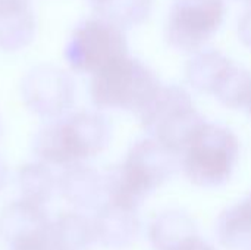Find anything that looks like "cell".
Wrapping results in <instances>:
<instances>
[{"label": "cell", "instance_id": "cell-1", "mask_svg": "<svg viewBox=\"0 0 251 250\" xmlns=\"http://www.w3.org/2000/svg\"><path fill=\"white\" fill-rule=\"evenodd\" d=\"M176 167L178 155L157 140L149 137L134 143L124 162L104 177L107 202L137 211L174 175Z\"/></svg>", "mask_w": 251, "mask_h": 250}, {"label": "cell", "instance_id": "cell-2", "mask_svg": "<svg viewBox=\"0 0 251 250\" xmlns=\"http://www.w3.org/2000/svg\"><path fill=\"white\" fill-rule=\"evenodd\" d=\"M112 127L97 112H78L46 125L34 140V152L43 164L71 167L97 156L110 143Z\"/></svg>", "mask_w": 251, "mask_h": 250}, {"label": "cell", "instance_id": "cell-3", "mask_svg": "<svg viewBox=\"0 0 251 250\" xmlns=\"http://www.w3.org/2000/svg\"><path fill=\"white\" fill-rule=\"evenodd\" d=\"M160 85L153 69L135 57L125 56L93 74L90 97L100 109L131 111L138 115Z\"/></svg>", "mask_w": 251, "mask_h": 250}, {"label": "cell", "instance_id": "cell-4", "mask_svg": "<svg viewBox=\"0 0 251 250\" xmlns=\"http://www.w3.org/2000/svg\"><path fill=\"white\" fill-rule=\"evenodd\" d=\"M151 139L174 153H184L196 133L206 122L187 90L179 85H160L153 99L138 113Z\"/></svg>", "mask_w": 251, "mask_h": 250}, {"label": "cell", "instance_id": "cell-5", "mask_svg": "<svg viewBox=\"0 0 251 250\" xmlns=\"http://www.w3.org/2000/svg\"><path fill=\"white\" fill-rule=\"evenodd\" d=\"M238 156L237 136L222 125L204 122L184 150V174L197 187H219L232 177Z\"/></svg>", "mask_w": 251, "mask_h": 250}, {"label": "cell", "instance_id": "cell-6", "mask_svg": "<svg viewBox=\"0 0 251 250\" xmlns=\"http://www.w3.org/2000/svg\"><path fill=\"white\" fill-rule=\"evenodd\" d=\"M125 56H128V41L124 28L97 15L82 19L65 47L66 62L79 72L96 74Z\"/></svg>", "mask_w": 251, "mask_h": 250}, {"label": "cell", "instance_id": "cell-7", "mask_svg": "<svg viewBox=\"0 0 251 250\" xmlns=\"http://www.w3.org/2000/svg\"><path fill=\"white\" fill-rule=\"evenodd\" d=\"M225 0H172L166 19V41L182 52H199L221 28Z\"/></svg>", "mask_w": 251, "mask_h": 250}, {"label": "cell", "instance_id": "cell-8", "mask_svg": "<svg viewBox=\"0 0 251 250\" xmlns=\"http://www.w3.org/2000/svg\"><path fill=\"white\" fill-rule=\"evenodd\" d=\"M21 94L34 113L46 119H57L72 108L75 84L65 69L54 65H38L22 78Z\"/></svg>", "mask_w": 251, "mask_h": 250}, {"label": "cell", "instance_id": "cell-9", "mask_svg": "<svg viewBox=\"0 0 251 250\" xmlns=\"http://www.w3.org/2000/svg\"><path fill=\"white\" fill-rule=\"evenodd\" d=\"M51 222L40 205L24 199L9 203L0 214V234L9 248L50 234Z\"/></svg>", "mask_w": 251, "mask_h": 250}, {"label": "cell", "instance_id": "cell-10", "mask_svg": "<svg viewBox=\"0 0 251 250\" xmlns=\"http://www.w3.org/2000/svg\"><path fill=\"white\" fill-rule=\"evenodd\" d=\"M93 225L96 242L107 249H125L135 242L140 233L137 211L110 202L97 209Z\"/></svg>", "mask_w": 251, "mask_h": 250}, {"label": "cell", "instance_id": "cell-11", "mask_svg": "<svg viewBox=\"0 0 251 250\" xmlns=\"http://www.w3.org/2000/svg\"><path fill=\"white\" fill-rule=\"evenodd\" d=\"M153 250H191L200 236L194 220L184 211L169 209L157 214L149 225Z\"/></svg>", "mask_w": 251, "mask_h": 250}, {"label": "cell", "instance_id": "cell-12", "mask_svg": "<svg viewBox=\"0 0 251 250\" xmlns=\"http://www.w3.org/2000/svg\"><path fill=\"white\" fill-rule=\"evenodd\" d=\"M57 186L62 197L78 209H99L106 197L104 177L84 164L68 167Z\"/></svg>", "mask_w": 251, "mask_h": 250}, {"label": "cell", "instance_id": "cell-13", "mask_svg": "<svg viewBox=\"0 0 251 250\" xmlns=\"http://www.w3.org/2000/svg\"><path fill=\"white\" fill-rule=\"evenodd\" d=\"M35 18L29 1L0 6V49L18 50L31 43Z\"/></svg>", "mask_w": 251, "mask_h": 250}, {"label": "cell", "instance_id": "cell-14", "mask_svg": "<svg viewBox=\"0 0 251 250\" xmlns=\"http://www.w3.org/2000/svg\"><path fill=\"white\" fill-rule=\"evenodd\" d=\"M234 62L216 49H203L196 52L185 65V78L188 84L200 91L213 94L221 78Z\"/></svg>", "mask_w": 251, "mask_h": 250}, {"label": "cell", "instance_id": "cell-15", "mask_svg": "<svg viewBox=\"0 0 251 250\" xmlns=\"http://www.w3.org/2000/svg\"><path fill=\"white\" fill-rule=\"evenodd\" d=\"M216 236L225 249L251 250V193L219 215Z\"/></svg>", "mask_w": 251, "mask_h": 250}, {"label": "cell", "instance_id": "cell-16", "mask_svg": "<svg viewBox=\"0 0 251 250\" xmlns=\"http://www.w3.org/2000/svg\"><path fill=\"white\" fill-rule=\"evenodd\" d=\"M54 250H88L96 242L93 220L78 212H65L50 228Z\"/></svg>", "mask_w": 251, "mask_h": 250}, {"label": "cell", "instance_id": "cell-17", "mask_svg": "<svg viewBox=\"0 0 251 250\" xmlns=\"http://www.w3.org/2000/svg\"><path fill=\"white\" fill-rule=\"evenodd\" d=\"M16 183L22 199L40 206L51 199L56 187V178L53 172L43 162L22 165L18 171Z\"/></svg>", "mask_w": 251, "mask_h": 250}, {"label": "cell", "instance_id": "cell-18", "mask_svg": "<svg viewBox=\"0 0 251 250\" xmlns=\"http://www.w3.org/2000/svg\"><path fill=\"white\" fill-rule=\"evenodd\" d=\"M97 16L126 28L144 22L153 7V0H90Z\"/></svg>", "mask_w": 251, "mask_h": 250}, {"label": "cell", "instance_id": "cell-19", "mask_svg": "<svg viewBox=\"0 0 251 250\" xmlns=\"http://www.w3.org/2000/svg\"><path fill=\"white\" fill-rule=\"evenodd\" d=\"M213 96L226 108H249L251 103V72L232 63L216 85Z\"/></svg>", "mask_w": 251, "mask_h": 250}, {"label": "cell", "instance_id": "cell-20", "mask_svg": "<svg viewBox=\"0 0 251 250\" xmlns=\"http://www.w3.org/2000/svg\"><path fill=\"white\" fill-rule=\"evenodd\" d=\"M238 37L241 43L251 50V7L243 13L238 21Z\"/></svg>", "mask_w": 251, "mask_h": 250}, {"label": "cell", "instance_id": "cell-21", "mask_svg": "<svg viewBox=\"0 0 251 250\" xmlns=\"http://www.w3.org/2000/svg\"><path fill=\"white\" fill-rule=\"evenodd\" d=\"M6 181H7V168H6L4 161L0 158V192L6 186Z\"/></svg>", "mask_w": 251, "mask_h": 250}, {"label": "cell", "instance_id": "cell-22", "mask_svg": "<svg viewBox=\"0 0 251 250\" xmlns=\"http://www.w3.org/2000/svg\"><path fill=\"white\" fill-rule=\"evenodd\" d=\"M191 250H216L212 245H209V243H206V242H203L201 239H200V242L193 248Z\"/></svg>", "mask_w": 251, "mask_h": 250}, {"label": "cell", "instance_id": "cell-23", "mask_svg": "<svg viewBox=\"0 0 251 250\" xmlns=\"http://www.w3.org/2000/svg\"><path fill=\"white\" fill-rule=\"evenodd\" d=\"M24 1H29V0H0V6L1 4H12V3H24Z\"/></svg>", "mask_w": 251, "mask_h": 250}, {"label": "cell", "instance_id": "cell-24", "mask_svg": "<svg viewBox=\"0 0 251 250\" xmlns=\"http://www.w3.org/2000/svg\"><path fill=\"white\" fill-rule=\"evenodd\" d=\"M247 111H249V115H250V116H251V103H250V105H249V108H247Z\"/></svg>", "mask_w": 251, "mask_h": 250}, {"label": "cell", "instance_id": "cell-25", "mask_svg": "<svg viewBox=\"0 0 251 250\" xmlns=\"http://www.w3.org/2000/svg\"><path fill=\"white\" fill-rule=\"evenodd\" d=\"M240 1H244V3H251V0H240Z\"/></svg>", "mask_w": 251, "mask_h": 250}, {"label": "cell", "instance_id": "cell-26", "mask_svg": "<svg viewBox=\"0 0 251 250\" xmlns=\"http://www.w3.org/2000/svg\"><path fill=\"white\" fill-rule=\"evenodd\" d=\"M0 125H1V121H0Z\"/></svg>", "mask_w": 251, "mask_h": 250}]
</instances>
